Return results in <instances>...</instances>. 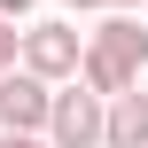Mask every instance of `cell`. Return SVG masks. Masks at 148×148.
Instances as JSON below:
<instances>
[{
	"instance_id": "30bf717a",
	"label": "cell",
	"mask_w": 148,
	"mask_h": 148,
	"mask_svg": "<svg viewBox=\"0 0 148 148\" xmlns=\"http://www.w3.org/2000/svg\"><path fill=\"white\" fill-rule=\"evenodd\" d=\"M109 8H133V0H109Z\"/></svg>"
},
{
	"instance_id": "3957f363",
	"label": "cell",
	"mask_w": 148,
	"mask_h": 148,
	"mask_svg": "<svg viewBox=\"0 0 148 148\" xmlns=\"http://www.w3.org/2000/svg\"><path fill=\"white\" fill-rule=\"evenodd\" d=\"M47 133H55V148H94V140H101V101H94L86 86L55 94V109H47Z\"/></svg>"
},
{
	"instance_id": "5b68a950",
	"label": "cell",
	"mask_w": 148,
	"mask_h": 148,
	"mask_svg": "<svg viewBox=\"0 0 148 148\" xmlns=\"http://www.w3.org/2000/svg\"><path fill=\"white\" fill-rule=\"evenodd\" d=\"M94 55H117L125 70H140V62H148V31L133 23V16H117V23H101V31H94Z\"/></svg>"
},
{
	"instance_id": "8992f818",
	"label": "cell",
	"mask_w": 148,
	"mask_h": 148,
	"mask_svg": "<svg viewBox=\"0 0 148 148\" xmlns=\"http://www.w3.org/2000/svg\"><path fill=\"white\" fill-rule=\"evenodd\" d=\"M8 62H16V23H0V78H8Z\"/></svg>"
},
{
	"instance_id": "52a82bcc",
	"label": "cell",
	"mask_w": 148,
	"mask_h": 148,
	"mask_svg": "<svg viewBox=\"0 0 148 148\" xmlns=\"http://www.w3.org/2000/svg\"><path fill=\"white\" fill-rule=\"evenodd\" d=\"M23 8H31V0H0V23H8V16H23Z\"/></svg>"
},
{
	"instance_id": "277c9868",
	"label": "cell",
	"mask_w": 148,
	"mask_h": 148,
	"mask_svg": "<svg viewBox=\"0 0 148 148\" xmlns=\"http://www.w3.org/2000/svg\"><path fill=\"white\" fill-rule=\"evenodd\" d=\"M101 140H109V148H148V94H140V86H133L125 101H109Z\"/></svg>"
},
{
	"instance_id": "7a4b0ae2",
	"label": "cell",
	"mask_w": 148,
	"mask_h": 148,
	"mask_svg": "<svg viewBox=\"0 0 148 148\" xmlns=\"http://www.w3.org/2000/svg\"><path fill=\"white\" fill-rule=\"evenodd\" d=\"M47 109H55V94H47L31 70H8V78H0V125H8V140H31V133L47 125Z\"/></svg>"
},
{
	"instance_id": "ba28073f",
	"label": "cell",
	"mask_w": 148,
	"mask_h": 148,
	"mask_svg": "<svg viewBox=\"0 0 148 148\" xmlns=\"http://www.w3.org/2000/svg\"><path fill=\"white\" fill-rule=\"evenodd\" d=\"M70 8H109V0H70Z\"/></svg>"
},
{
	"instance_id": "9c48e42d",
	"label": "cell",
	"mask_w": 148,
	"mask_h": 148,
	"mask_svg": "<svg viewBox=\"0 0 148 148\" xmlns=\"http://www.w3.org/2000/svg\"><path fill=\"white\" fill-rule=\"evenodd\" d=\"M0 148H39V140H0Z\"/></svg>"
},
{
	"instance_id": "6da1fadb",
	"label": "cell",
	"mask_w": 148,
	"mask_h": 148,
	"mask_svg": "<svg viewBox=\"0 0 148 148\" xmlns=\"http://www.w3.org/2000/svg\"><path fill=\"white\" fill-rule=\"evenodd\" d=\"M78 55H86V47H78L70 23H31V31H23V70H31L39 86H47V78H78Z\"/></svg>"
}]
</instances>
